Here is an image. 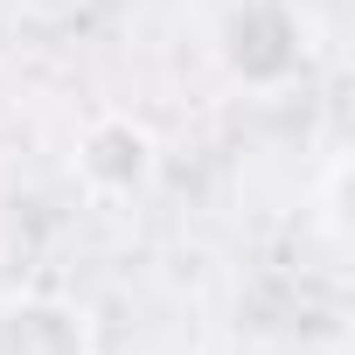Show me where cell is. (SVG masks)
I'll list each match as a JSON object with an SVG mask.
<instances>
[{"label": "cell", "mask_w": 355, "mask_h": 355, "mask_svg": "<svg viewBox=\"0 0 355 355\" xmlns=\"http://www.w3.org/2000/svg\"><path fill=\"white\" fill-rule=\"evenodd\" d=\"M70 167H77L84 196H98V202H132L153 174H160V139H153V125L132 119V112H98V119L77 132Z\"/></svg>", "instance_id": "cell-1"}, {"label": "cell", "mask_w": 355, "mask_h": 355, "mask_svg": "<svg viewBox=\"0 0 355 355\" xmlns=\"http://www.w3.org/2000/svg\"><path fill=\"white\" fill-rule=\"evenodd\" d=\"M216 56L237 84H286L300 70V21L286 0H237L216 28Z\"/></svg>", "instance_id": "cell-2"}, {"label": "cell", "mask_w": 355, "mask_h": 355, "mask_svg": "<svg viewBox=\"0 0 355 355\" xmlns=\"http://www.w3.org/2000/svg\"><path fill=\"white\" fill-rule=\"evenodd\" d=\"M0 355H105L98 320L63 293H0Z\"/></svg>", "instance_id": "cell-3"}]
</instances>
